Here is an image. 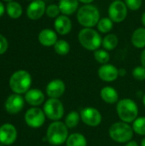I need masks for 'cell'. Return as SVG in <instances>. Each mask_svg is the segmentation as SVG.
<instances>
[{"instance_id":"cell-21","label":"cell","mask_w":145,"mask_h":146,"mask_svg":"<svg viewBox=\"0 0 145 146\" xmlns=\"http://www.w3.org/2000/svg\"><path fill=\"white\" fill-rule=\"evenodd\" d=\"M132 45L137 49L145 48V27H138L134 30L131 37Z\"/></svg>"},{"instance_id":"cell-1","label":"cell","mask_w":145,"mask_h":146,"mask_svg":"<svg viewBox=\"0 0 145 146\" xmlns=\"http://www.w3.org/2000/svg\"><path fill=\"white\" fill-rule=\"evenodd\" d=\"M77 21L83 27L93 28L101 19L99 9L93 4H83L76 12Z\"/></svg>"},{"instance_id":"cell-14","label":"cell","mask_w":145,"mask_h":146,"mask_svg":"<svg viewBox=\"0 0 145 146\" xmlns=\"http://www.w3.org/2000/svg\"><path fill=\"white\" fill-rule=\"evenodd\" d=\"M24 98L20 94H12L7 98L4 107L8 113L15 115L21 111L24 107Z\"/></svg>"},{"instance_id":"cell-36","label":"cell","mask_w":145,"mask_h":146,"mask_svg":"<svg viewBox=\"0 0 145 146\" xmlns=\"http://www.w3.org/2000/svg\"><path fill=\"white\" fill-rule=\"evenodd\" d=\"M126 74V70L125 68H119V76H125Z\"/></svg>"},{"instance_id":"cell-39","label":"cell","mask_w":145,"mask_h":146,"mask_svg":"<svg viewBox=\"0 0 145 146\" xmlns=\"http://www.w3.org/2000/svg\"><path fill=\"white\" fill-rule=\"evenodd\" d=\"M141 22H142L143 27H145V12H144V13L142 14V16H141Z\"/></svg>"},{"instance_id":"cell-7","label":"cell","mask_w":145,"mask_h":146,"mask_svg":"<svg viewBox=\"0 0 145 146\" xmlns=\"http://www.w3.org/2000/svg\"><path fill=\"white\" fill-rule=\"evenodd\" d=\"M43 110L46 117L53 121H60L64 115L63 104L58 98H49L44 103Z\"/></svg>"},{"instance_id":"cell-16","label":"cell","mask_w":145,"mask_h":146,"mask_svg":"<svg viewBox=\"0 0 145 146\" xmlns=\"http://www.w3.org/2000/svg\"><path fill=\"white\" fill-rule=\"evenodd\" d=\"M54 27L56 33L65 36L72 31L73 23L69 16L65 15H60L57 18H56L54 21Z\"/></svg>"},{"instance_id":"cell-40","label":"cell","mask_w":145,"mask_h":146,"mask_svg":"<svg viewBox=\"0 0 145 146\" xmlns=\"http://www.w3.org/2000/svg\"><path fill=\"white\" fill-rule=\"evenodd\" d=\"M140 146H145V137L142 139V141H141V145Z\"/></svg>"},{"instance_id":"cell-44","label":"cell","mask_w":145,"mask_h":146,"mask_svg":"<svg viewBox=\"0 0 145 146\" xmlns=\"http://www.w3.org/2000/svg\"><path fill=\"white\" fill-rule=\"evenodd\" d=\"M113 1H116V0H113Z\"/></svg>"},{"instance_id":"cell-45","label":"cell","mask_w":145,"mask_h":146,"mask_svg":"<svg viewBox=\"0 0 145 146\" xmlns=\"http://www.w3.org/2000/svg\"><path fill=\"white\" fill-rule=\"evenodd\" d=\"M30 1H33V0H30Z\"/></svg>"},{"instance_id":"cell-37","label":"cell","mask_w":145,"mask_h":146,"mask_svg":"<svg viewBox=\"0 0 145 146\" xmlns=\"http://www.w3.org/2000/svg\"><path fill=\"white\" fill-rule=\"evenodd\" d=\"M95 0H79V3H82L83 4H91Z\"/></svg>"},{"instance_id":"cell-25","label":"cell","mask_w":145,"mask_h":146,"mask_svg":"<svg viewBox=\"0 0 145 146\" xmlns=\"http://www.w3.org/2000/svg\"><path fill=\"white\" fill-rule=\"evenodd\" d=\"M113 27H114V22L109 17L101 18L97 25V31L100 33H104V34L109 33L113 29Z\"/></svg>"},{"instance_id":"cell-30","label":"cell","mask_w":145,"mask_h":146,"mask_svg":"<svg viewBox=\"0 0 145 146\" xmlns=\"http://www.w3.org/2000/svg\"><path fill=\"white\" fill-rule=\"evenodd\" d=\"M45 14L47 16H49L50 18H57L61 13V10H60V8L58 6V4H55V3H52V4H50L49 6L46 7V10H45Z\"/></svg>"},{"instance_id":"cell-34","label":"cell","mask_w":145,"mask_h":146,"mask_svg":"<svg viewBox=\"0 0 145 146\" xmlns=\"http://www.w3.org/2000/svg\"><path fill=\"white\" fill-rule=\"evenodd\" d=\"M140 61H141V64L142 66L145 67V49L142 51L141 56H140Z\"/></svg>"},{"instance_id":"cell-10","label":"cell","mask_w":145,"mask_h":146,"mask_svg":"<svg viewBox=\"0 0 145 146\" xmlns=\"http://www.w3.org/2000/svg\"><path fill=\"white\" fill-rule=\"evenodd\" d=\"M45 114L44 110L38 107L29 109L25 114V121L32 128L41 127L45 121Z\"/></svg>"},{"instance_id":"cell-5","label":"cell","mask_w":145,"mask_h":146,"mask_svg":"<svg viewBox=\"0 0 145 146\" xmlns=\"http://www.w3.org/2000/svg\"><path fill=\"white\" fill-rule=\"evenodd\" d=\"M109 134L113 141L119 144H126L132 140L134 132L129 123L118 121L111 125L109 129Z\"/></svg>"},{"instance_id":"cell-9","label":"cell","mask_w":145,"mask_h":146,"mask_svg":"<svg viewBox=\"0 0 145 146\" xmlns=\"http://www.w3.org/2000/svg\"><path fill=\"white\" fill-rule=\"evenodd\" d=\"M80 119L86 126L96 127L101 124L103 116L97 109L93 107H86L80 111Z\"/></svg>"},{"instance_id":"cell-43","label":"cell","mask_w":145,"mask_h":146,"mask_svg":"<svg viewBox=\"0 0 145 146\" xmlns=\"http://www.w3.org/2000/svg\"><path fill=\"white\" fill-rule=\"evenodd\" d=\"M51 146H57V145H51Z\"/></svg>"},{"instance_id":"cell-41","label":"cell","mask_w":145,"mask_h":146,"mask_svg":"<svg viewBox=\"0 0 145 146\" xmlns=\"http://www.w3.org/2000/svg\"><path fill=\"white\" fill-rule=\"evenodd\" d=\"M143 104H144L145 106V94L144 95V97H143Z\"/></svg>"},{"instance_id":"cell-3","label":"cell","mask_w":145,"mask_h":146,"mask_svg":"<svg viewBox=\"0 0 145 146\" xmlns=\"http://www.w3.org/2000/svg\"><path fill=\"white\" fill-rule=\"evenodd\" d=\"M68 128L61 121H53L47 128L46 140L51 145H61L66 143L68 138Z\"/></svg>"},{"instance_id":"cell-31","label":"cell","mask_w":145,"mask_h":146,"mask_svg":"<svg viewBox=\"0 0 145 146\" xmlns=\"http://www.w3.org/2000/svg\"><path fill=\"white\" fill-rule=\"evenodd\" d=\"M132 76L136 80H145V67L141 65L134 68L132 70Z\"/></svg>"},{"instance_id":"cell-22","label":"cell","mask_w":145,"mask_h":146,"mask_svg":"<svg viewBox=\"0 0 145 146\" xmlns=\"http://www.w3.org/2000/svg\"><path fill=\"white\" fill-rule=\"evenodd\" d=\"M119 44V38L115 33H108L103 38L102 46L104 50L109 51L115 50Z\"/></svg>"},{"instance_id":"cell-33","label":"cell","mask_w":145,"mask_h":146,"mask_svg":"<svg viewBox=\"0 0 145 146\" xmlns=\"http://www.w3.org/2000/svg\"><path fill=\"white\" fill-rule=\"evenodd\" d=\"M8 49V41L4 36L0 34V55L3 54Z\"/></svg>"},{"instance_id":"cell-12","label":"cell","mask_w":145,"mask_h":146,"mask_svg":"<svg viewBox=\"0 0 145 146\" xmlns=\"http://www.w3.org/2000/svg\"><path fill=\"white\" fill-rule=\"evenodd\" d=\"M45 10L46 5L43 0H33L26 8V15L29 19L37 21L45 14Z\"/></svg>"},{"instance_id":"cell-4","label":"cell","mask_w":145,"mask_h":146,"mask_svg":"<svg viewBox=\"0 0 145 146\" xmlns=\"http://www.w3.org/2000/svg\"><path fill=\"white\" fill-rule=\"evenodd\" d=\"M116 111L121 121L126 123H132L138 117V107L136 102L131 98L119 100L116 105Z\"/></svg>"},{"instance_id":"cell-11","label":"cell","mask_w":145,"mask_h":146,"mask_svg":"<svg viewBox=\"0 0 145 146\" xmlns=\"http://www.w3.org/2000/svg\"><path fill=\"white\" fill-rule=\"evenodd\" d=\"M97 74L104 82H114L119 78V68L110 63L103 64L98 68Z\"/></svg>"},{"instance_id":"cell-13","label":"cell","mask_w":145,"mask_h":146,"mask_svg":"<svg viewBox=\"0 0 145 146\" xmlns=\"http://www.w3.org/2000/svg\"><path fill=\"white\" fill-rule=\"evenodd\" d=\"M17 138L16 128L9 123H5L0 127V143L4 145H12Z\"/></svg>"},{"instance_id":"cell-26","label":"cell","mask_w":145,"mask_h":146,"mask_svg":"<svg viewBox=\"0 0 145 146\" xmlns=\"http://www.w3.org/2000/svg\"><path fill=\"white\" fill-rule=\"evenodd\" d=\"M80 120H81L80 114L73 110L67 115L64 123L68 127V129H73V128H75L79 125V122Z\"/></svg>"},{"instance_id":"cell-28","label":"cell","mask_w":145,"mask_h":146,"mask_svg":"<svg viewBox=\"0 0 145 146\" xmlns=\"http://www.w3.org/2000/svg\"><path fill=\"white\" fill-rule=\"evenodd\" d=\"M93 56H94V59L102 65L109 63L110 60V55L109 51L104 49H98L93 51Z\"/></svg>"},{"instance_id":"cell-17","label":"cell","mask_w":145,"mask_h":146,"mask_svg":"<svg viewBox=\"0 0 145 146\" xmlns=\"http://www.w3.org/2000/svg\"><path fill=\"white\" fill-rule=\"evenodd\" d=\"M38 38L39 43L46 47L54 46L56 41L58 40L56 32L50 28H45L40 31Z\"/></svg>"},{"instance_id":"cell-24","label":"cell","mask_w":145,"mask_h":146,"mask_svg":"<svg viewBox=\"0 0 145 146\" xmlns=\"http://www.w3.org/2000/svg\"><path fill=\"white\" fill-rule=\"evenodd\" d=\"M6 12L10 18L17 19L22 15V7L19 3L11 1L6 5Z\"/></svg>"},{"instance_id":"cell-32","label":"cell","mask_w":145,"mask_h":146,"mask_svg":"<svg viewBox=\"0 0 145 146\" xmlns=\"http://www.w3.org/2000/svg\"><path fill=\"white\" fill-rule=\"evenodd\" d=\"M128 9L136 11L139 9L143 4V0H124Z\"/></svg>"},{"instance_id":"cell-20","label":"cell","mask_w":145,"mask_h":146,"mask_svg":"<svg viewBox=\"0 0 145 146\" xmlns=\"http://www.w3.org/2000/svg\"><path fill=\"white\" fill-rule=\"evenodd\" d=\"M100 97L103 101L107 104H114L118 103L119 101V94L118 92L112 86H104L100 91Z\"/></svg>"},{"instance_id":"cell-6","label":"cell","mask_w":145,"mask_h":146,"mask_svg":"<svg viewBox=\"0 0 145 146\" xmlns=\"http://www.w3.org/2000/svg\"><path fill=\"white\" fill-rule=\"evenodd\" d=\"M32 85L31 74L26 70L15 72L9 79V87L16 94L26 93Z\"/></svg>"},{"instance_id":"cell-35","label":"cell","mask_w":145,"mask_h":146,"mask_svg":"<svg viewBox=\"0 0 145 146\" xmlns=\"http://www.w3.org/2000/svg\"><path fill=\"white\" fill-rule=\"evenodd\" d=\"M125 146H139L138 145V144L136 142V141H134V140H131V141H129V142H127Z\"/></svg>"},{"instance_id":"cell-38","label":"cell","mask_w":145,"mask_h":146,"mask_svg":"<svg viewBox=\"0 0 145 146\" xmlns=\"http://www.w3.org/2000/svg\"><path fill=\"white\" fill-rule=\"evenodd\" d=\"M4 10H5V9H4V5L3 4V3H2V2H0V17L4 14Z\"/></svg>"},{"instance_id":"cell-2","label":"cell","mask_w":145,"mask_h":146,"mask_svg":"<svg viewBox=\"0 0 145 146\" xmlns=\"http://www.w3.org/2000/svg\"><path fill=\"white\" fill-rule=\"evenodd\" d=\"M78 39L84 49L91 51L100 49L103 43V38L100 33L94 28L89 27H83L79 32Z\"/></svg>"},{"instance_id":"cell-15","label":"cell","mask_w":145,"mask_h":146,"mask_svg":"<svg viewBox=\"0 0 145 146\" xmlns=\"http://www.w3.org/2000/svg\"><path fill=\"white\" fill-rule=\"evenodd\" d=\"M66 91V85L64 81L60 79H55L50 81L46 86V94L50 98H61Z\"/></svg>"},{"instance_id":"cell-27","label":"cell","mask_w":145,"mask_h":146,"mask_svg":"<svg viewBox=\"0 0 145 146\" xmlns=\"http://www.w3.org/2000/svg\"><path fill=\"white\" fill-rule=\"evenodd\" d=\"M54 50L60 56H66L70 51V44L65 39H58L54 45Z\"/></svg>"},{"instance_id":"cell-18","label":"cell","mask_w":145,"mask_h":146,"mask_svg":"<svg viewBox=\"0 0 145 146\" xmlns=\"http://www.w3.org/2000/svg\"><path fill=\"white\" fill-rule=\"evenodd\" d=\"M25 100L28 104L37 107L44 102V94L39 89H30L25 93Z\"/></svg>"},{"instance_id":"cell-19","label":"cell","mask_w":145,"mask_h":146,"mask_svg":"<svg viewBox=\"0 0 145 146\" xmlns=\"http://www.w3.org/2000/svg\"><path fill=\"white\" fill-rule=\"evenodd\" d=\"M79 0H59L58 6L60 8L62 15H72L79 9Z\"/></svg>"},{"instance_id":"cell-42","label":"cell","mask_w":145,"mask_h":146,"mask_svg":"<svg viewBox=\"0 0 145 146\" xmlns=\"http://www.w3.org/2000/svg\"><path fill=\"white\" fill-rule=\"evenodd\" d=\"M3 1H7V2H11L12 0H3Z\"/></svg>"},{"instance_id":"cell-23","label":"cell","mask_w":145,"mask_h":146,"mask_svg":"<svg viewBox=\"0 0 145 146\" xmlns=\"http://www.w3.org/2000/svg\"><path fill=\"white\" fill-rule=\"evenodd\" d=\"M66 146H87V139L83 134L74 133L68 136Z\"/></svg>"},{"instance_id":"cell-8","label":"cell","mask_w":145,"mask_h":146,"mask_svg":"<svg viewBox=\"0 0 145 146\" xmlns=\"http://www.w3.org/2000/svg\"><path fill=\"white\" fill-rule=\"evenodd\" d=\"M128 14V8L122 0L113 1L108 9L109 17L114 23H121L124 21Z\"/></svg>"},{"instance_id":"cell-29","label":"cell","mask_w":145,"mask_h":146,"mask_svg":"<svg viewBox=\"0 0 145 146\" xmlns=\"http://www.w3.org/2000/svg\"><path fill=\"white\" fill-rule=\"evenodd\" d=\"M132 129L133 132L140 136L145 137V116L138 117L132 122Z\"/></svg>"}]
</instances>
